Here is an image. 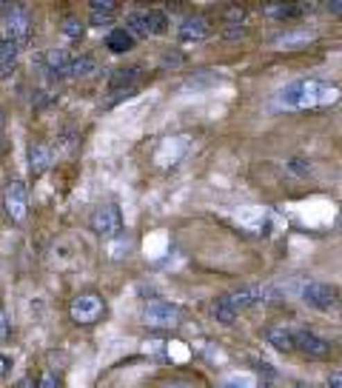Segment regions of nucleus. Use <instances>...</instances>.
<instances>
[{
  "label": "nucleus",
  "instance_id": "nucleus-3",
  "mask_svg": "<svg viewBox=\"0 0 342 388\" xmlns=\"http://www.w3.org/2000/svg\"><path fill=\"white\" fill-rule=\"evenodd\" d=\"M69 314L77 326H94L97 320H103V314H106V300L97 292H83L71 300Z\"/></svg>",
  "mask_w": 342,
  "mask_h": 388
},
{
  "label": "nucleus",
  "instance_id": "nucleus-21",
  "mask_svg": "<svg viewBox=\"0 0 342 388\" xmlns=\"http://www.w3.org/2000/svg\"><path fill=\"white\" fill-rule=\"evenodd\" d=\"M212 314H214V320H217V323H223V326H231L237 317H240V312L234 308V303L228 300V294H223V297H217V300H214Z\"/></svg>",
  "mask_w": 342,
  "mask_h": 388
},
{
  "label": "nucleus",
  "instance_id": "nucleus-22",
  "mask_svg": "<svg viewBox=\"0 0 342 388\" xmlns=\"http://www.w3.org/2000/svg\"><path fill=\"white\" fill-rule=\"evenodd\" d=\"M94 69H97V63L92 55H74L69 77H89V74H94Z\"/></svg>",
  "mask_w": 342,
  "mask_h": 388
},
{
  "label": "nucleus",
  "instance_id": "nucleus-35",
  "mask_svg": "<svg viewBox=\"0 0 342 388\" xmlns=\"http://www.w3.org/2000/svg\"><path fill=\"white\" fill-rule=\"evenodd\" d=\"M294 388H308V385H294Z\"/></svg>",
  "mask_w": 342,
  "mask_h": 388
},
{
  "label": "nucleus",
  "instance_id": "nucleus-32",
  "mask_svg": "<svg viewBox=\"0 0 342 388\" xmlns=\"http://www.w3.org/2000/svg\"><path fill=\"white\" fill-rule=\"evenodd\" d=\"M12 3H15V0H0V12H3V15H6V12H9V6H12Z\"/></svg>",
  "mask_w": 342,
  "mask_h": 388
},
{
  "label": "nucleus",
  "instance_id": "nucleus-13",
  "mask_svg": "<svg viewBox=\"0 0 342 388\" xmlns=\"http://www.w3.org/2000/svg\"><path fill=\"white\" fill-rule=\"evenodd\" d=\"M120 12V0H89V23L103 29L114 20V15Z\"/></svg>",
  "mask_w": 342,
  "mask_h": 388
},
{
  "label": "nucleus",
  "instance_id": "nucleus-34",
  "mask_svg": "<svg viewBox=\"0 0 342 388\" xmlns=\"http://www.w3.org/2000/svg\"><path fill=\"white\" fill-rule=\"evenodd\" d=\"M3 126H6V115L0 112V132H3Z\"/></svg>",
  "mask_w": 342,
  "mask_h": 388
},
{
  "label": "nucleus",
  "instance_id": "nucleus-2",
  "mask_svg": "<svg viewBox=\"0 0 342 388\" xmlns=\"http://www.w3.org/2000/svg\"><path fill=\"white\" fill-rule=\"evenodd\" d=\"M126 29L135 37H160L169 32V15L163 9H135L126 17Z\"/></svg>",
  "mask_w": 342,
  "mask_h": 388
},
{
  "label": "nucleus",
  "instance_id": "nucleus-9",
  "mask_svg": "<svg viewBox=\"0 0 342 388\" xmlns=\"http://www.w3.org/2000/svg\"><path fill=\"white\" fill-rule=\"evenodd\" d=\"M294 340H297V351L308 360H325L331 354V343L323 340L320 334H314V331L300 328V331H294Z\"/></svg>",
  "mask_w": 342,
  "mask_h": 388
},
{
  "label": "nucleus",
  "instance_id": "nucleus-6",
  "mask_svg": "<svg viewBox=\"0 0 342 388\" xmlns=\"http://www.w3.org/2000/svg\"><path fill=\"white\" fill-rule=\"evenodd\" d=\"M3 37H12V40H20V43H26L32 37V15H29V9H26L23 3H15L9 6V12L3 15Z\"/></svg>",
  "mask_w": 342,
  "mask_h": 388
},
{
  "label": "nucleus",
  "instance_id": "nucleus-18",
  "mask_svg": "<svg viewBox=\"0 0 342 388\" xmlns=\"http://www.w3.org/2000/svg\"><path fill=\"white\" fill-rule=\"evenodd\" d=\"M262 289H257V286H246V289H237V292H231L228 294V300L234 303V308L237 312H246V308H251V305H257V303H262Z\"/></svg>",
  "mask_w": 342,
  "mask_h": 388
},
{
  "label": "nucleus",
  "instance_id": "nucleus-23",
  "mask_svg": "<svg viewBox=\"0 0 342 388\" xmlns=\"http://www.w3.org/2000/svg\"><path fill=\"white\" fill-rule=\"evenodd\" d=\"M83 20H77V17H66L63 20V35L69 37V40H80L83 37Z\"/></svg>",
  "mask_w": 342,
  "mask_h": 388
},
{
  "label": "nucleus",
  "instance_id": "nucleus-28",
  "mask_svg": "<svg viewBox=\"0 0 342 388\" xmlns=\"http://www.w3.org/2000/svg\"><path fill=\"white\" fill-rule=\"evenodd\" d=\"M325 9H328L331 15H339V17H342V0H325Z\"/></svg>",
  "mask_w": 342,
  "mask_h": 388
},
{
  "label": "nucleus",
  "instance_id": "nucleus-25",
  "mask_svg": "<svg viewBox=\"0 0 342 388\" xmlns=\"http://www.w3.org/2000/svg\"><path fill=\"white\" fill-rule=\"evenodd\" d=\"M246 26L243 23H225V29H223V37H228V40H237V37H246Z\"/></svg>",
  "mask_w": 342,
  "mask_h": 388
},
{
  "label": "nucleus",
  "instance_id": "nucleus-11",
  "mask_svg": "<svg viewBox=\"0 0 342 388\" xmlns=\"http://www.w3.org/2000/svg\"><path fill=\"white\" fill-rule=\"evenodd\" d=\"M314 9V3H305V0H280V3L266 6V15L274 20H300Z\"/></svg>",
  "mask_w": 342,
  "mask_h": 388
},
{
  "label": "nucleus",
  "instance_id": "nucleus-20",
  "mask_svg": "<svg viewBox=\"0 0 342 388\" xmlns=\"http://www.w3.org/2000/svg\"><path fill=\"white\" fill-rule=\"evenodd\" d=\"M51 166V149L46 143H32L29 146V169L32 174H43Z\"/></svg>",
  "mask_w": 342,
  "mask_h": 388
},
{
  "label": "nucleus",
  "instance_id": "nucleus-1",
  "mask_svg": "<svg viewBox=\"0 0 342 388\" xmlns=\"http://www.w3.org/2000/svg\"><path fill=\"white\" fill-rule=\"evenodd\" d=\"M336 100H339V89L334 83L305 77V81H294V83L280 89L277 106L285 109V112H314V109L334 106Z\"/></svg>",
  "mask_w": 342,
  "mask_h": 388
},
{
  "label": "nucleus",
  "instance_id": "nucleus-17",
  "mask_svg": "<svg viewBox=\"0 0 342 388\" xmlns=\"http://www.w3.org/2000/svg\"><path fill=\"white\" fill-rule=\"evenodd\" d=\"M140 74V66H117L109 77V92H120V89H135V81Z\"/></svg>",
  "mask_w": 342,
  "mask_h": 388
},
{
  "label": "nucleus",
  "instance_id": "nucleus-15",
  "mask_svg": "<svg viewBox=\"0 0 342 388\" xmlns=\"http://www.w3.org/2000/svg\"><path fill=\"white\" fill-rule=\"evenodd\" d=\"M20 49L23 43L20 40H12V37H3L0 40V77H9L20 60Z\"/></svg>",
  "mask_w": 342,
  "mask_h": 388
},
{
  "label": "nucleus",
  "instance_id": "nucleus-10",
  "mask_svg": "<svg viewBox=\"0 0 342 388\" xmlns=\"http://www.w3.org/2000/svg\"><path fill=\"white\" fill-rule=\"evenodd\" d=\"M3 205H6V212H9V217L15 223L26 220V212H29V197H26V186L20 183V180H12V183L6 186Z\"/></svg>",
  "mask_w": 342,
  "mask_h": 388
},
{
  "label": "nucleus",
  "instance_id": "nucleus-26",
  "mask_svg": "<svg viewBox=\"0 0 342 388\" xmlns=\"http://www.w3.org/2000/svg\"><path fill=\"white\" fill-rule=\"evenodd\" d=\"M37 388H60V377L55 371H43L37 380Z\"/></svg>",
  "mask_w": 342,
  "mask_h": 388
},
{
  "label": "nucleus",
  "instance_id": "nucleus-27",
  "mask_svg": "<svg viewBox=\"0 0 342 388\" xmlns=\"http://www.w3.org/2000/svg\"><path fill=\"white\" fill-rule=\"evenodd\" d=\"M225 23H246V9L231 6V9L225 12Z\"/></svg>",
  "mask_w": 342,
  "mask_h": 388
},
{
  "label": "nucleus",
  "instance_id": "nucleus-30",
  "mask_svg": "<svg viewBox=\"0 0 342 388\" xmlns=\"http://www.w3.org/2000/svg\"><path fill=\"white\" fill-rule=\"evenodd\" d=\"M6 331H9V323H6V314L0 312V337H6Z\"/></svg>",
  "mask_w": 342,
  "mask_h": 388
},
{
  "label": "nucleus",
  "instance_id": "nucleus-7",
  "mask_svg": "<svg viewBox=\"0 0 342 388\" xmlns=\"http://www.w3.org/2000/svg\"><path fill=\"white\" fill-rule=\"evenodd\" d=\"M302 303L311 305V308H317V312H328V308H334L339 303V292L331 286V282H320V280H311L302 286L300 292Z\"/></svg>",
  "mask_w": 342,
  "mask_h": 388
},
{
  "label": "nucleus",
  "instance_id": "nucleus-29",
  "mask_svg": "<svg viewBox=\"0 0 342 388\" xmlns=\"http://www.w3.org/2000/svg\"><path fill=\"white\" fill-rule=\"evenodd\" d=\"M328 388H342V374L339 371L328 374Z\"/></svg>",
  "mask_w": 342,
  "mask_h": 388
},
{
  "label": "nucleus",
  "instance_id": "nucleus-24",
  "mask_svg": "<svg viewBox=\"0 0 342 388\" xmlns=\"http://www.w3.org/2000/svg\"><path fill=\"white\" fill-rule=\"evenodd\" d=\"M223 388H257V382L248 374H237V377H228L223 382Z\"/></svg>",
  "mask_w": 342,
  "mask_h": 388
},
{
  "label": "nucleus",
  "instance_id": "nucleus-33",
  "mask_svg": "<svg viewBox=\"0 0 342 388\" xmlns=\"http://www.w3.org/2000/svg\"><path fill=\"white\" fill-rule=\"evenodd\" d=\"M6 149H9V143H6V137L0 135V154H6Z\"/></svg>",
  "mask_w": 342,
  "mask_h": 388
},
{
  "label": "nucleus",
  "instance_id": "nucleus-14",
  "mask_svg": "<svg viewBox=\"0 0 342 388\" xmlns=\"http://www.w3.org/2000/svg\"><path fill=\"white\" fill-rule=\"evenodd\" d=\"M317 40V32H311V29H288L282 35H277L271 43L274 49H285V51H294V49H305L308 43Z\"/></svg>",
  "mask_w": 342,
  "mask_h": 388
},
{
  "label": "nucleus",
  "instance_id": "nucleus-8",
  "mask_svg": "<svg viewBox=\"0 0 342 388\" xmlns=\"http://www.w3.org/2000/svg\"><path fill=\"white\" fill-rule=\"evenodd\" d=\"M212 37V23L203 15H191L177 23V40L180 43H203Z\"/></svg>",
  "mask_w": 342,
  "mask_h": 388
},
{
  "label": "nucleus",
  "instance_id": "nucleus-12",
  "mask_svg": "<svg viewBox=\"0 0 342 388\" xmlns=\"http://www.w3.org/2000/svg\"><path fill=\"white\" fill-rule=\"evenodd\" d=\"M71 60H74L71 51H66V49H49L46 55H43V69H46L51 77H69Z\"/></svg>",
  "mask_w": 342,
  "mask_h": 388
},
{
  "label": "nucleus",
  "instance_id": "nucleus-31",
  "mask_svg": "<svg viewBox=\"0 0 342 388\" xmlns=\"http://www.w3.org/2000/svg\"><path fill=\"white\" fill-rule=\"evenodd\" d=\"M9 371V357L6 354H0V377H3Z\"/></svg>",
  "mask_w": 342,
  "mask_h": 388
},
{
  "label": "nucleus",
  "instance_id": "nucleus-16",
  "mask_svg": "<svg viewBox=\"0 0 342 388\" xmlns=\"http://www.w3.org/2000/svg\"><path fill=\"white\" fill-rule=\"evenodd\" d=\"M266 340H268V346H271L274 351H280V354H291V351H297L294 331H291V328H285V326H274V328H268V331H266Z\"/></svg>",
  "mask_w": 342,
  "mask_h": 388
},
{
  "label": "nucleus",
  "instance_id": "nucleus-4",
  "mask_svg": "<svg viewBox=\"0 0 342 388\" xmlns=\"http://www.w3.org/2000/svg\"><path fill=\"white\" fill-rule=\"evenodd\" d=\"M89 226H92L94 235H100L103 240H112V237H117L120 231H123V214H120V209H117L114 203L97 205L92 220H89Z\"/></svg>",
  "mask_w": 342,
  "mask_h": 388
},
{
  "label": "nucleus",
  "instance_id": "nucleus-5",
  "mask_svg": "<svg viewBox=\"0 0 342 388\" xmlns=\"http://www.w3.org/2000/svg\"><path fill=\"white\" fill-rule=\"evenodd\" d=\"M180 308L166 300H151L143 308V323L151 328H177L180 326Z\"/></svg>",
  "mask_w": 342,
  "mask_h": 388
},
{
  "label": "nucleus",
  "instance_id": "nucleus-19",
  "mask_svg": "<svg viewBox=\"0 0 342 388\" xmlns=\"http://www.w3.org/2000/svg\"><path fill=\"white\" fill-rule=\"evenodd\" d=\"M106 46H109V51H114V55H126V51L135 49V35H131L128 29H123V26H117V29H112L106 35Z\"/></svg>",
  "mask_w": 342,
  "mask_h": 388
}]
</instances>
